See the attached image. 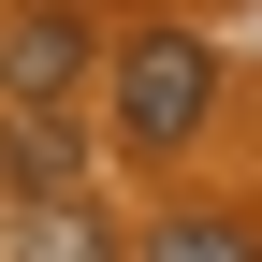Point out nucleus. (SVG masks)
Here are the masks:
<instances>
[{
  "mask_svg": "<svg viewBox=\"0 0 262 262\" xmlns=\"http://www.w3.org/2000/svg\"><path fill=\"white\" fill-rule=\"evenodd\" d=\"M204 117H219V44H204V29H131V44H117V146L175 160Z\"/></svg>",
  "mask_w": 262,
  "mask_h": 262,
  "instance_id": "1",
  "label": "nucleus"
},
{
  "mask_svg": "<svg viewBox=\"0 0 262 262\" xmlns=\"http://www.w3.org/2000/svg\"><path fill=\"white\" fill-rule=\"evenodd\" d=\"M88 73V29L58 15V0H29V15H0V88H15V117H58V88Z\"/></svg>",
  "mask_w": 262,
  "mask_h": 262,
  "instance_id": "2",
  "label": "nucleus"
},
{
  "mask_svg": "<svg viewBox=\"0 0 262 262\" xmlns=\"http://www.w3.org/2000/svg\"><path fill=\"white\" fill-rule=\"evenodd\" d=\"M0 175H15L29 204H73V175H88V131H73V117H15V131H0Z\"/></svg>",
  "mask_w": 262,
  "mask_h": 262,
  "instance_id": "3",
  "label": "nucleus"
},
{
  "mask_svg": "<svg viewBox=\"0 0 262 262\" xmlns=\"http://www.w3.org/2000/svg\"><path fill=\"white\" fill-rule=\"evenodd\" d=\"M0 262H131L88 204H15V233H0Z\"/></svg>",
  "mask_w": 262,
  "mask_h": 262,
  "instance_id": "4",
  "label": "nucleus"
},
{
  "mask_svg": "<svg viewBox=\"0 0 262 262\" xmlns=\"http://www.w3.org/2000/svg\"><path fill=\"white\" fill-rule=\"evenodd\" d=\"M146 262H262V233H248V219H204V204H189V219H160V233H146Z\"/></svg>",
  "mask_w": 262,
  "mask_h": 262,
  "instance_id": "5",
  "label": "nucleus"
}]
</instances>
